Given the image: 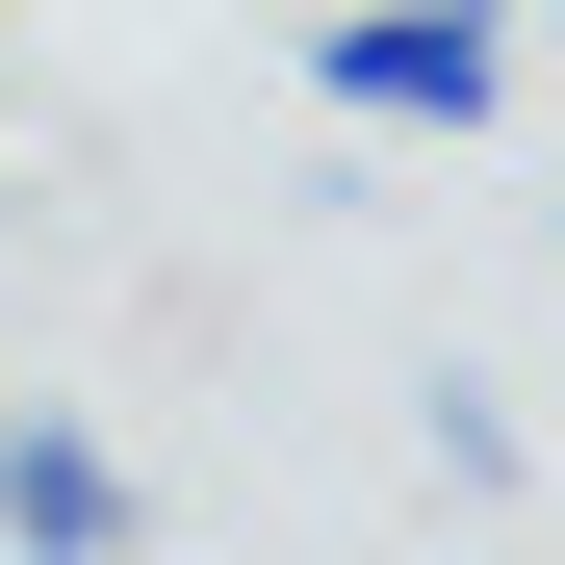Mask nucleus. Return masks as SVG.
I'll return each mask as SVG.
<instances>
[{
    "label": "nucleus",
    "instance_id": "1",
    "mask_svg": "<svg viewBox=\"0 0 565 565\" xmlns=\"http://www.w3.org/2000/svg\"><path fill=\"white\" fill-rule=\"evenodd\" d=\"M309 104L334 129H489L514 104V0H334L309 26Z\"/></svg>",
    "mask_w": 565,
    "mask_h": 565
},
{
    "label": "nucleus",
    "instance_id": "2",
    "mask_svg": "<svg viewBox=\"0 0 565 565\" xmlns=\"http://www.w3.org/2000/svg\"><path fill=\"white\" fill-rule=\"evenodd\" d=\"M0 540H129V462L77 412H0Z\"/></svg>",
    "mask_w": 565,
    "mask_h": 565
},
{
    "label": "nucleus",
    "instance_id": "3",
    "mask_svg": "<svg viewBox=\"0 0 565 565\" xmlns=\"http://www.w3.org/2000/svg\"><path fill=\"white\" fill-rule=\"evenodd\" d=\"M540 26H565V0H540Z\"/></svg>",
    "mask_w": 565,
    "mask_h": 565
}]
</instances>
